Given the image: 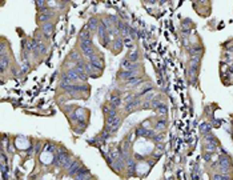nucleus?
<instances>
[{
  "label": "nucleus",
  "mask_w": 233,
  "mask_h": 180,
  "mask_svg": "<svg viewBox=\"0 0 233 180\" xmlns=\"http://www.w3.org/2000/svg\"><path fill=\"white\" fill-rule=\"evenodd\" d=\"M105 124L108 127H111L112 130H111V132H116V130H117L119 127H120L121 124V119L119 118V116H115V118H111V116H107L105 119Z\"/></svg>",
  "instance_id": "obj_1"
},
{
  "label": "nucleus",
  "mask_w": 233,
  "mask_h": 180,
  "mask_svg": "<svg viewBox=\"0 0 233 180\" xmlns=\"http://www.w3.org/2000/svg\"><path fill=\"white\" fill-rule=\"evenodd\" d=\"M120 65H121V70H124V71H137V67H139L137 63L131 61V60H128L127 58L121 61Z\"/></svg>",
  "instance_id": "obj_2"
},
{
  "label": "nucleus",
  "mask_w": 233,
  "mask_h": 180,
  "mask_svg": "<svg viewBox=\"0 0 233 180\" xmlns=\"http://www.w3.org/2000/svg\"><path fill=\"white\" fill-rule=\"evenodd\" d=\"M8 65H10V56H7L5 51H1V53H0V70H1V72L7 70Z\"/></svg>",
  "instance_id": "obj_3"
},
{
  "label": "nucleus",
  "mask_w": 233,
  "mask_h": 180,
  "mask_svg": "<svg viewBox=\"0 0 233 180\" xmlns=\"http://www.w3.org/2000/svg\"><path fill=\"white\" fill-rule=\"evenodd\" d=\"M135 76H137V71H124L121 70L120 72H119V79L121 80H129L132 78H135Z\"/></svg>",
  "instance_id": "obj_4"
},
{
  "label": "nucleus",
  "mask_w": 233,
  "mask_h": 180,
  "mask_svg": "<svg viewBox=\"0 0 233 180\" xmlns=\"http://www.w3.org/2000/svg\"><path fill=\"white\" fill-rule=\"evenodd\" d=\"M139 105H140V100L135 99V100H132L131 103H127L125 107H124V110H125V112H132V111H135Z\"/></svg>",
  "instance_id": "obj_5"
},
{
  "label": "nucleus",
  "mask_w": 233,
  "mask_h": 180,
  "mask_svg": "<svg viewBox=\"0 0 233 180\" xmlns=\"http://www.w3.org/2000/svg\"><path fill=\"white\" fill-rule=\"evenodd\" d=\"M88 63H91V64L93 65V67L96 68L97 71H103V68H104V64H103V59L100 58V56H96L93 60H91V61H88Z\"/></svg>",
  "instance_id": "obj_6"
},
{
  "label": "nucleus",
  "mask_w": 233,
  "mask_h": 180,
  "mask_svg": "<svg viewBox=\"0 0 233 180\" xmlns=\"http://www.w3.org/2000/svg\"><path fill=\"white\" fill-rule=\"evenodd\" d=\"M53 31V24L52 23H45V24H41V32L44 33V36L49 38L51 33Z\"/></svg>",
  "instance_id": "obj_7"
},
{
  "label": "nucleus",
  "mask_w": 233,
  "mask_h": 180,
  "mask_svg": "<svg viewBox=\"0 0 233 180\" xmlns=\"http://www.w3.org/2000/svg\"><path fill=\"white\" fill-rule=\"evenodd\" d=\"M80 167H81V165L79 164V161H76V160H75V161L72 163V165L68 168V175H69V176H76V173L79 172Z\"/></svg>",
  "instance_id": "obj_8"
},
{
  "label": "nucleus",
  "mask_w": 233,
  "mask_h": 180,
  "mask_svg": "<svg viewBox=\"0 0 233 180\" xmlns=\"http://www.w3.org/2000/svg\"><path fill=\"white\" fill-rule=\"evenodd\" d=\"M99 24H100V23L97 21V19H96V18H91L89 20H88V23H87V28L89 31H97Z\"/></svg>",
  "instance_id": "obj_9"
},
{
  "label": "nucleus",
  "mask_w": 233,
  "mask_h": 180,
  "mask_svg": "<svg viewBox=\"0 0 233 180\" xmlns=\"http://www.w3.org/2000/svg\"><path fill=\"white\" fill-rule=\"evenodd\" d=\"M111 108H115L117 110V107L121 104V99L119 95H111Z\"/></svg>",
  "instance_id": "obj_10"
},
{
  "label": "nucleus",
  "mask_w": 233,
  "mask_h": 180,
  "mask_svg": "<svg viewBox=\"0 0 233 180\" xmlns=\"http://www.w3.org/2000/svg\"><path fill=\"white\" fill-rule=\"evenodd\" d=\"M143 81V79L141 78H139V76H135V78H132V79H129V80H127L125 81V84H128V85H131V87H133V85H141L140 83Z\"/></svg>",
  "instance_id": "obj_11"
},
{
  "label": "nucleus",
  "mask_w": 233,
  "mask_h": 180,
  "mask_svg": "<svg viewBox=\"0 0 233 180\" xmlns=\"http://www.w3.org/2000/svg\"><path fill=\"white\" fill-rule=\"evenodd\" d=\"M189 53L191 56H200L203 53V48L200 45H195V47H191L189 48Z\"/></svg>",
  "instance_id": "obj_12"
},
{
  "label": "nucleus",
  "mask_w": 233,
  "mask_h": 180,
  "mask_svg": "<svg viewBox=\"0 0 233 180\" xmlns=\"http://www.w3.org/2000/svg\"><path fill=\"white\" fill-rule=\"evenodd\" d=\"M65 73L69 76L72 81H80V80H79V73H77V71H76L75 68H73V70H68Z\"/></svg>",
  "instance_id": "obj_13"
},
{
  "label": "nucleus",
  "mask_w": 233,
  "mask_h": 180,
  "mask_svg": "<svg viewBox=\"0 0 233 180\" xmlns=\"http://www.w3.org/2000/svg\"><path fill=\"white\" fill-rule=\"evenodd\" d=\"M89 39H91V31H88V28L79 32V40H89Z\"/></svg>",
  "instance_id": "obj_14"
},
{
  "label": "nucleus",
  "mask_w": 233,
  "mask_h": 180,
  "mask_svg": "<svg viewBox=\"0 0 233 180\" xmlns=\"http://www.w3.org/2000/svg\"><path fill=\"white\" fill-rule=\"evenodd\" d=\"M68 59H71V60H73L75 63H77V61H80V60H81V55L77 52V51H71L69 55H68Z\"/></svg>",
  "instance_id": "obj_15"
},
{
  "label": "nucleus",
  "mask_w": 233,
  "mask_h": 180,
  "mask_svg": "<svg viewBox=\"0 0 233 180\" xmlns=\"http://www.w3.org/2000/svg\"><path fill=\"white\" fill-rule=\"evenodd\" d=\"M124 47V43H123V39H115L113 40V50L115 51H121Z\"/></svg>",
  "instance_id": "obj_16"
},
{
  "label": "nucleus",
  "mask_w": 233,
  "mask_h": 180,
  "mask_svg": "<svg viewBox=\"0 0 233 180\" xmlns=\"http://www.w3.org/2000/svg\"><path fill=\"white\" fill-rule=\"evenodd\" d=\"M125 160H127V168L129 170V173L132 175L133 170H135V167H136V161H135V159H132V158H128Z\"/></svg>",
  "instance_id": "obj_17"
},
{
  "label": "nucleus",
  "mask_w": 233,
  "mask_h": 180,
  "mask_svg": "<svg viewBox=\"0 0 233 180\" xmlns=\"http://www.w3.org/2000/svg\"><path fill=\"white\" fill-rule=\"evenodd\" d=\"M51 19H52V16L45 15V13H39V16H38V20L41 23V24H45V23H51L49 21Z\"/></svg>",
  "instance_id": "obj_18"
},
{
  "label": "nucleus",
  "mask_w": 233,
  "mask_h": 180,
  "mask_svg": "<svg viewBox=\"0 0 233 180\" xmlns=\"http://www.w3.org/2000/svg\"><path fill=\"white\" fill-rule=\"evenodd\" d=\"M35 52H39V53H45V52H47V48H45V45L43 44L40 40H38V43H36Z\"/></svg>",
  "instance_id": "obj_19"
},
{
  "label": "nucleus",
  "mask_w": 233,
  "mask_h": 180,
  "mask_svg": "<svg viewBox=\"0 0 233 180\" xmlns=\"http://www.w3.org/2000/svg\"><path fill=\"white\" fill-rule=\"evenodd\" d=\"M147 133H148V130H147V127H139L137 130H136L135 135L137 136V138H141V136H147Z\"/></svg>",
  "instance_id": "obj_20"
},
{
  "label": "nucleus",
  "mask_w": 233,
  "mask_h": 180,
  "mask_svg": "<svg viewBox=\"0 0 233 180\" xmlns=\"http://www.w3.org/2000/svg\"><path fill=\"white\" fill-rule=\"evenodd\" d=\"M127 59L131 60V61H133V63H136V61H137V59H139V52H137V51H131V52L128 53Z\"/></svg>",
  "instance_id": "obj_21"
},
{
  "label": "nucleus",
  "mask_w": 233,
  "mask_h": 180,
  "mask_svg": "<svg viewBox=\"0 0 233 180\" xmlns=\"http://www.w3.org/2000/svg\"><path fill=\"white\" fill-rule=\"evenodd\" d=\"M167 112H168V107H167L164 103H161V104L159 105V108H157V113H159V115H161V116H164V115H167Z\"/></svg>",
  "instance_id": "obj_22"
},
{
  "label": "nucleus",
  "mask_w": 233,
  "mask_h": 180,
  "mask_svg": "<svg viewBox=\"0 0 233 180\" xmlns=\"http://www.w3.org/2000/svg\"><path fill=\"white\" fill-rule=\"evenodd\" d=\"M79 47H80V48L93 47V44H92V39H89V40H80V41H79Z\"/></svg>",
  "instance_id": "obj_23"
},
{
  "label": "nucleus",
  "mask_w": 233,
  "mask_h": 180,
  "mask_svg": "<svg viewBox=\"0 0 233 180\" xmlns=\"http://www.w3.org/2000/svg\"><path fill=\"white\" fill-rule=\"evenodd\" d=\"M212 180H229V176L223 175V173H215L212 176Z\"/></svg>",
  "instance_id": "obj_24"
},
{
  "label": "nucleus",
  "mask_w": 233,
  "mask_h": 180,
  "mask_svg": "<svg viewBox=\"0 0 233 180\" xmlns=\"http://www.w3.org/2000/svg\"><path fill=\"white\" fill-rule=\"evenodd\" d=\"M29 70V63L27 61V60H24V61L21 63V68H20V72L21 73H25L27 71Z\"/></svg>",
  "instance_id": "obj_25"
},
{
  "label": "nucleus",
  "mask_w": 233,
  "mask_h": 180,
  "mask_svg": "<svg viewBox=\"0 0 233 180\" xmlns=\"http://www.w3.org/2000/svg\"><path fill=\"white\" fill-rule=\"evenodd\" d=\"M165 124H167V121H165V120H160V121H157V123H156V130H164V128H165Z\"/></svg>",
  "instance_id": "obj_26"
},
{
  "label": "nucleus",
  "mask_w": 233,
  "mask_h": 180,
  "mask_svg": "<svg viewBox=\"0 0 233 180\" xmlns=\"http://www.w3.org/2000/svg\"><path fill=\"white\" fill-rule=\"evenodd\" d=\"M123 43L125 47H132V39H131V36H125V38H123Z\"/></svg>",
  "instance_id": "obj_27"
},
{
  "label": "nucleus",
  "mask_w": 233,
  "mask_h": 180,
  "mask_svg": "<svg viewBox=\"0 0 233 180\" xmlns=\"http://www.w3.org/2000/svg\"><path fill=\"white\" fill-rule=\"evenodd\" d=\"M212 130V127H209V124H203V125H201V127H200V131H201V132H203V133H206V132H209V131H211Z\"/></svg>",
  "instance_id": "obj_28"
},
{
  "label": "nucleus",
  "mask_w": 233,
  "mask_h": 180,
  "mask_svg": "<svg viewBox=\"0 0 233 180\" xmlns=\"http://www.w3.org/2000/svg\"><path fill=\"white\" fill-rule=\"evenodd\" d=\"M216 145H217V144H211V143H206V151H208L209 153H212L213 151L216 150Z\"/></svg>",
  "instance_id": "obj_29"
},
{
  "label": "nucleus",
  "mask_w": 233,
  "mask_h": 180,
  "mask_svg": "<svg viewBox=\"0 0 233 180\" xmlns=\"http://www.w3.org/2000/svg\"><path fill=\"white\" fill-rule=\"evenodd\" d=\"M205 141L206 143H213V144H217V141H216V139H215V136H213V135H206Z\"/></svg>",
  "instance_id": "obj_30"
},
{
  "label": "nucleus",
  "mask_w": 233,
  "mask_h": 180,
  "mask_svg": "<svg viewBox=\"0 0 233 180\" xmlns=\"http://www.w3.org/2000/svg\"><path fill=\"white\" fill-rule=\"evenodd\" d=\"M47 4L45 1H36V7H38V11H41L44 8V5Z\"/></svg>",
  "instance_id": "obj_31"
},
{
  "label": "nucleus",
  "mask_w": 233,
  "mask_h": 180,
  "mask_svg": "<svg viewBox=\"0 0 233 180\" xmlns=\"http://www.w3.org/2000/svg\"><path fill=\"white\" fill-rule=\"evenodd\" d=\"M163 139H164V135H155L153 136V140H155V141H163Z\"/></svg>",
  "instance_id": "obj_32"
},
{
  "label": "nucleus",
  "mask_w": 233,
  "mask_h": 180,
  "mask_svg": "<svg viewBox=\"0 0 233 180\" xmlns=\"http://www.w3.org/2000/svg\"><path fill=\"white\" fill-rule=\"evenodd\" d=\"M53 150V145H51L49 143H48L47 145H45V151H47V152H49V151H52Z\"/></svg>",
  "instance_id": "obj_33"
}]
</instances>
